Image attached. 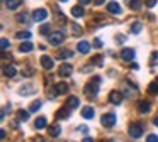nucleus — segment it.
I'll use <instances>...</instances> for the list:
<instances>
[{"instance_id": "obj_44", "label": "nucleus", "mask_w": 158, "mask_h": 142, "mask_svg": "<svg viewBox=\"0 0 158 142\" xmlns=\"http://www.w3.org/2000/svg\"><path fill=\"white\" fill-rule=\"evenodd\" d=\"M155 125H156V127H158V117L155 118Z\"/></svg>"}, {"instance_id": "obj_21", "label": "nucleus", "mask_w": 158, "mask_h": 142, "mask_svg": "<svg viewBox=\"0 0 158 142\" xmlns=\"http://www.w3.org/2000/svg\"><path fill=\"white\" fill-rule=\"evenodd\" d=\"M34 127L38 128V130H41V128H44V127H46V118H44V117H39L38 120H36Z\"/></svg>"}, {"instance_id": "obj_10", "label": "nucleus", "mask_w": 158, "mask_h": 142, "mask_svg": "<svg viewBox=\"0 0 158 142\" xmlns=\"http://www.w3.org/2000/svg\"><path fill=\"white\" fill-rule=\"evenodd\" d=\"M41 64L44 69H53V66H55V63H53V59L49 56H43L41 57Z\"/></svg>"}, {"instance_id": "obj_24", "label": "nucleus", "mask_w": 158, "mask_h": 142, "mask_svg": "<svg viewBox=\"0 0 158 142\" xmlns=\"http://www.w3.org/2000/svg\"><path fill=\"white\" fill-rule=\"evenodd\" d=\"M141 27H143V24H141V22H134L133 26H131V32H133V34H139Z\"/></svg>"}, {"instance_id": "obj_28", "label": "nucleus", "mask_w": 158, "mask_h": 142, "mask_svg": "<svg viewBox=\"0 0 158 142\" xmlns=\"http://www.w3.org/2000/svg\"><path fill=\"white\" fill-rule=\"evenodd\" d=\"M72 56H73L72 51H61V53H60V57H61V59H66V57H72Z\"/></svg>"}, {"instance_id": "obj_30", "label": "nucleus", "mask_w": 158, "mask_h": 142, "mask_svg": "<svg viewBox=\"0 0 158 142\" xmlns=\"http://www.w3.org/2000/svg\"><path fill=\"white\" fill-rule=\"evenodd\" d=\"M17 20H19V22H26V20H27V14H19Z\"/></svg>"}, {"instance_id": "obj_13", "label": "nucleus", "mask_w": 158, "mask_h": 142, "mask_svg": "<svg viewBox=\"0 0 158 142\" xmlns=\"http://www.w3.org/2000/svg\"><path fill=\"white\" fill-rule=\"evenodd\" d=\"M68 91V85L66 83H58L55 86V95H63V93H66Z\"/></svg>"}, {"instance_id": "obj_17", "label": "nucleus", "mask_w": 158, "mask_h": 142, "mask_svg": "<svg viewBox=\"0 0 158 142\" xmlns=\"http://www.w3.org/2000/svg\"><path fill=\"white\" fill-rule=\"evenodd\" d=\"M83 14H85V10L82 9V5H75L72 9V15L73 17H83Z\"/></svg>"}, {"instance_id": "obj_45", "label": "nucleus", "mask_w": 158, "mask_h": 142, "mask_svg": "<svg viewBox=\"0 0 158 142\" xmlns=\"http://www.w3.org/2000/svg\"><path fill=\"white\" fill-rule=\"evenodd\" d=\"M61 2H66V0H61Z\"/></svg>"}, {"instance_id": "obj_11", "label": "nucleus", "mask_w": 158, "mask_h": 142, "mask_svg": "<svg viewBox=\"0 0 158 142\" xmlns=\"http://www.w3.org/2000/svg\"><path fill=\"white\" fill-rule=\"evenodd\" d=\"M121 57L126 61H131L134 57V49H129V47H126V49L121 51Z\"/></svg>"}, {"instance_id": "obj_33", "label": "nucleus", "mask_w": 158, "mask_h": 142, "mask_svg": "<svg viewBox=\"0 0 158 142\" xmlns=\"http://www.w3.org/2000/svg\"><path fill=\"white\" fill-rule=\"evenodd\" d=\"M156 2H158V0H146L144 3H146V7H150V9H151V7L156 5Z\"/></svg>"}, {"instance_id": "obj_22", "label": "nucleus", "mask_w": 158, "mask_h": 142, "mask_svg": "<svg viewBox=\"0 0 158 142\" xmlns=\"http://www.w3.org/2000/svg\"><path fill=\"white\" fill-rule=\"evenodd\" d=\"M48 132H49L51 137H58V135H60V127H58V125H51Z\"/></svg>"}, {"instance_id": "obj_40", "label": "nucleus", "mask_w": 158, "mask_h": 142, "mask_svg": "<svg viewBox=\"0 0 158 142\" xmlns=\"http://www.w3.org/2000/svg\"><path fill=\"white\" fill-rule=\"evenodd\" d=\"M78 2H80V5H85V3H90L92 0H78Z\"/></svg>"}, {"instance_id": "obj_31", "label": "nucleus", "mask_w": 158, "mask_h": 142, "mask_svg": "<svg viewBox=\"0 0 158 142\" xmlns=\"http://www.w3.org/2000/svg\"><path fill=\"white\" fill-rule=\"evenodd\" d=\"M100 61H102V56H95V57L92 59V63H95L97 66H102V63H100Z\"/></svg>"}, {"instance_id": "obj_42", "label": "nucleus", "mask_w": 158, "mask_h": 142, "mask_svg": "<svg viewBox=\"0 0 158 142\" xmlns=\"http://www.w3.org/2000/svg\"><path fill=\"white\" fill-rule=\"evenodd\" d=\"M82 142H94V139H92V137H85Z\"/></svg>"}, {"instance_id": "obj_23", "label": "nucleus", "mask_w": 158, "mask_h": 142, "mask_svg": "<svg viewBox=\"0 0 158 142\" xmlns=\"http://www.w3.org/2000/svg\"><path fill=\"white\" fill-rule=\"evenodd\" d=\"M127 5H129L133 10H138L141 7V2L139 0H127Z\"/></svg>"}, {"instance_id": "obj_27", "label": "nucleus", "mask_w": 158, "mask_h": 142, "mask_svg": "<svg viewBox=\"0 0 158 142\" xmlns=\"http://www.w3.org/2000/svg\"><path fill=\"white\" fill-rule=\"evenodd\" d=\"M17 37H19V39H31V32H27V30H24V32H19Z\"/></svg>"}, {"instance_id": "obj_43", "label": "nucleus", "mask_w": 158, "mask_h": 142, "mask_svg": "<svg viewBox=\"0 0 158 142\" xmlns=\"http://www.w3.org/2000/svg\"><path fill=\"white\" fill-rule=\"evenodd\" d=\"M94 3H95V5H100V3H104V0H94Z\"/></svg>"}, {"instance_id": "obj_15", "label": "nucleus", "mask_w": 158, "mask_h": 142, "mask_svg": "<svg viewBox=\"0 0 158 142\" xmlns=\"http://www.w3.org/2000/svg\"><path fill=\"white\" fill-rule=\"evenodd\" d=\"M80 105V100L77 97H70L68 100H66V107L68 108H77Z\"/></svg>"}, {"instance_id": "obj_3", "label": "nucleus", "mask_w": 158, "mask_h": 142, "mask_svg": "<svg viewBox=\"0 0 158 142\" xmlns=\"http://www.w3.org/2000/svg\"><path fill=\"white\" fill-rule=\"evenodd\" d=\"M116 120H117V118H116V115H114V113H106L102 118H100V124H102L104 127H112V125L116 124Z\"/></svg>"}, {"instance_id": "obj_4", "label": "nucleus", "mask_w": 158, "mask_h": 142, "mask_svg": "<svg viewBox=\"0 0 158 142\" xmlns=\"http://www.w3.org/2000/svg\"><path fill=\"white\" fill-rule=\"evenodd\" d=\"M129 135H131L133 139H139L141 135H143V128H141V125L131 124V125H129Z\"/></svg>"}, {"instance_id": "obj_35", "label": "nucleus", "mask_w": 158, "mask_h": 142, "mask_svg": "<svg viewBox=\"0 0 158 142\" xmlns=\"http://www.w3.org/2000/svg\"><path fill=\"white\" fill-rule=\"evenodd\" d=\"M7 112H10V105H5V107H4V110H2V118L7 115Z\"/></svg>"}, {"instance_id": "obj_18", "label": "nucleus", "mask_w": 158, "mask_h": 142, "mask_svg": "<svg viewBox=\"0 0 158 142\" xmlns=\"http://www.w3.org/2000/svg\"><path fill=\"white\" fill-rule=\"evenodd\" d=\"M21 3H22V0H7V2H5V5H7L9 10H14V9H17Z\"/></svg>"}, {"instance_id": "obj_36", "label": "nucleus", "mask_w": 158, "mask_h": 142, "mask_svg": "<svg viewBox=\"0 0 158 142\" xmlns=\"http://www.w3.org/2000/svg\"><path fill=\"white\" fill-rule=\"evenodd\" d=\"M146 142H158V137H156V135H148Z\"/></svg>"}, {"instance_id": "obj_1", "label": "nucleus", "mask_w": 158, "mask_h": 142, "mask_svg": "<svg viewBox=\"0 0 158 142\" xmlns=\"http://www.w3.org/2000/svg\"><path fill=\"white\" fill-rule=\"evenodd\" d=\"M99 86H100V78H99V76L92 78V80H90V83L85 86V93H87V97H90V98L95 97V95L99 93Z\"/></svg>"}, {"instance_id": "obj_39", "label": "nucleus", "mask_w": 158, "mask_h": 142, "mask_svg": "<svg viewBox=\"0 0 158 142\" xmlns=\"http://www.w3.org/2000/svg\"><path fill=\"white\" fill-rule=\"evenodd\" d=\"M72 29H73V32H75V34H80V32H82V29H80L78 26H73Z\"/></svg>"}, {"instance_id": "obj_41", "label": "nucleus", "mask_w": 158, "mask_h": 142, "mask_svg": "<svg viewBox=\"0 0 158 142\" xmlns=\"http://www.w3.org/2000/svg\"><path fill=\"white\" fill-rule=\"evenodd\" d=\"M94 44H95V46H97V47H100V46H102V42H100V41H99V39H95V41H94Z\"/></svg>"}, {"instance_id": "obj_7", "label": "nucleus", "mask_w": 158, "mask_h": 142, "mask_svg": "<svg viewBox=\"0 0 158 142\" xmlns=\"http://www.w3.org/2000/svg\"><path fill=\"white\" fill-rule=\"evenodd\" d=\"M107 12L112 14V15H119V14H121V5H119V3H116V2L107 3Z\"/></svg>"}, {"instance_id": "obj_2", "label": "nucleus", "mask_w": 158, "mask_h": 142, "mask_svg": "<svg viewBox=\"0 0 158 142\" xmlns=\"http://www.w3.org/2000/svg\"><path fill=\"white\" fill-rule=\"evenodd\" d=\"M63 39H65V36H63V32H51L48 36V41L51 46H60V44L63 42Z\"/></svg>"}, {"instance_id": "obj_9", "label": "nucleus", "mask_w": 158, "mask_h": 142, "mask_svg": "<svg viewBox=\"0 0 158 142\" xmlns=\"http://www.w3.org/2000/svg\"><path fill=\"white\" fill-rule=\"evenodd\" d=\"M77 49H78L82 54H87L90 49H92V46H90V44L87 42V41H80V42H78V46H77Z\"/></svg>"}, {"instance_id": "obj_12", "label": "nucleus", "mask_w": 158, "mask_h": 142, "mask_svg": "<svg viewBox=\"0 0 158 142\" xmlns=\"http://www.w3.org/2000/svg\"><path fill=\"white\" fill-rule=\"evenodd\" d=\"M94 108L92 107H85V108H82V117L83 118H87V120H90V118H94Z\"/></svg>"}, {"instance_id": "obj_34", "label": "nucleus", "mask_w": 158, "mask_h": 142, "mask_svg": "<svg viewBox=\"0 0 158 142\" xmlns=\"http://www.w3.org/2000/svg\"><path fill=\"white\" fill-rule=\"evenodd\" d=\"M48 30H49V24H44V26H41L39 32H41V34H44V32H48Z\"/></svg>"}, {"instance_id": "obj_5", "label": "nucleus", "mask_w": 158, "mask_h": 142, "mask_svg": "<svg viewBox=\"0 0 158 142\" xmlns=\"http://www.w3.org/2000/svg\"><path fill=\"white\" fill-rule=\"evenodd\" d=\"M109 101H110V103H114V105H119L121 101H123V93L117 91V90H112L109 93Z\"/></svg>"}, {"instance_id": "obj_37", "label": "nucleus", "mask_w": 158, "mask_h": 142, "mask_svg": "<svg viewBox=\"0 0 158 142\" xmlns=\"http://www.w3.org/2000/svg\"><path fill=\"white\" fill-rule=\"evenodd\" d=\"M158 61V53H153V56H151V64H156Z\"/></svg>"}, {"instance_id": "obj_38", "label": "nucleus", "mask_w": 158, "mask_h": 142, "mask_svg": "<svg viewBox=\"0 0 158 142\" xmlns=\"http://www.w3.org/2000/svg\"><path fill=\"white\" fill-rule=\"evenodd\" d=\"M87 130H89V128H87L85 125H80L78 127V132H82V134H87Z\"/></svg>"}, {"instance_id": "obj_16", "label": "nucleus", "mask_w": 158, "mask_h": 142, "mask_svg": "<svg viewBox=\"0 0 158 142\" xmlns=\"http://www.w3.org/2000/svg\"><path fill=\"white\" fill-rule=\"evenodd\" d=\"M15 73H17V69H15L14 66H4V74L9 78H14Z\"/></svg>"}, {"instance_id": "obj_29", "label": "nucleus", "mask_w": 158, "mask_h": 142, "mask_svg": "<svg viewBox=\"0 0 158 142\" xmlns=\"http://www.w3.org/2000/svg\"><path fill=\"white\" fill-rule=\"evenodd\" d=\"M41 108V101H34V103L31 105V112H36V110H39Z\"/></svg>"}, {"instance_id": "obj_6", "label": "nucleus", "mask_w": 158, "mask_h": 142, "mask_svg": "<svg viewBox=\"0 0 158 142\" xmlns=\"http://www.w3.org/2000/svg\"><path fill=\"white\" fill-rule=\"evenodd\" d=\"M46 17H48V12H46L44 9H36L34 14H32V19H34V22H41V20H44Z\"/></svg>"}, {"instance_id": "obj_32", "label": "nucleus", "mask_w": 158, "mask_h": 142, "mask_svg": "<svg viewBox=\"0 0 158 142\" xmlns=\"http://www.w3.org/2000/svg\"><path fill=\"white\" fill-rule=\"evenodd\" d=\"M9 46H10V42H9L7 39H2V51H5Z\"/></svg>"}, {"instance_id": "obj_20", "label": "nucleus", "mask_w": 158, "mask_h": 142, "mask_svg": "<svg viewBox=\"0 0 158 142\" xmlns=\"http://www.w3.org/2000/svg\"><path fill=\"white\" fill-rule=\"evenodd\" d=\"M32 47H34V46H32L31 42H22L21 46H19V51H21V53H31Z\"/></svg>"}, {"instance_id": "obj_14", "label": "nucleus", "mask_w": 158, "mask_h": 142, "mask_svg": "<svg viewBox=\"0 0 158 142\" xmlns=\"http://www.w3.org/2000/svg\"><path fill=\"white\" fill-rule=\"evenodd\" d=\"M138 110H139L141 113H148V112L151 110V105L148 103V101H139V103H138Z\"/></svg>"}, {"instance_id": "obj_25", "label": "nucleus", "mask_w": 158, "mask_h": 142, "mask_svg": "<svg viewBox=\"0 0 158 142\" xmlns=\"http://www.w3.org/2000/svg\"><path fill=\"white\" fill-rule=\"evenodd\" d=\"M148 91H150L151 95H156L158 93V81H153V83L148 86Z\"/></svg>"}, {"instance_id": "obj_19", "label": "nucleus", "mask_w": 158, "mask_h": 142, "mask_svg": "<svg viewBox=\"0 0 158 142\" xmlns=\"http://www.w3.org/2000/svg\"><path fill=\"white\" fill-rule=\"evenodd\" d=\"M68 115H70V108L66 107V108H61V110H58V113H56V118H58V120H61V118H68Z\"/></svg>"}, {"instance_id": "obj_8", "label": "nucleus", "mask_w": 158, "mask_h": 142, "mask_svg": "<svg viewBox=\"0 0 158 142\" xmlns=\"http://www.w3.org/2000/svg\"><path fill=\"white\" fill-rule=\"evenodd\" d=\"M72 71H73V66H72V64L63 63L61 68H60V76H70V74H72Z\"/></svg>"}, {"instance_id": "obj_26", "label": "nucleus", "mask_w": 158, "mask_h": 142, "mask_svg": "<svg viewBox=\"0 0 158 142\" xmlns=\"http://www.w3.org/2000/svg\"><path fill=\"white\" fill-rule=\"evenodd\" d=\"M19 120H22V122H26L29 118V112H26V110H19Z\"/></svg>"}]
</instances>
